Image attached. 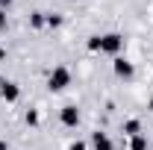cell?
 Returning <instances> with one entry per match:
<instances>
[{"mask_svg":"<svg viewBox=\"0 0 153 150\" xmlns=\"http://www.w3.org/2000/svg\"><path fill=\"white\" fill-rule=\"evenodd\" d=\"M68 150H88V144H85V141H74Z\"/></svg>","mask_w":153,"mask_h":150,"instance_id":"obj_12","label":"cell"},{"mask_svg":"<svg viewBox=\"0 0 153 150\" xmlns=\"http://www.w3.org/2000/svg\"><path fill=\"white\" fill-rule=\"evenodd\" d=\"M24 121H27V127H38V124H41V118H38V112H36V109H27Z\"/></svg>","mask_w":153,"mask_h":150,"instance_id":"obj_11","label":"cell"},{"mask_svg":"<svg viewBox=\"0 0 153 150\" xmlns=\"http://www.w3.org/2000/svg\"><path fill=\"white\" fill-rule=\"evenodd\" d=\"M91 147H94V150H115V141L109 138V132L94 130V132H91Z\"/></svg>","mask_w":153,"mask_h":150,"instance_id":"obj_6","label":"cell"},{"mask_svg":"<svg viewBox=\"0 0 153 150\" xmlns=\"http://www.w3.org/2000/svg\"><path fill=\"white\" fill-rule=\"evenodd\" d=\"M62 15H59V12H50V15H44V24H47V27H50V30H59V27H62Z\"/></svg>","mask_w":153,"mask_h":150,"instance_id":"obj_8","label":"cell"},{"mask_svg":"<svg viewBox=\"0 0 153 150\" xmlns=\"http://www.w3.org/2000/svg\"><path fill=\"white\" fill-rule=\"evenodd\" d=\"M30 27H33V30L47 27V24H44V12H30Z\"/></svg>","mask_w":153,"mask_h":150,"instance_id":"obj_9","label":"cell"},{"mask_svg":"<svg viewBox=\"0 0 153 150\" xmlns=\"http://www.w3.org/2000/svg\"><path fill=\"white\" fill-rule=\"evenodd\" d=\"M59 121H62V127L74 130L76 124H79V109H76V103H65V106L59 109Z\"/></svg>","mask_w":153,"mask_h":150,"instance_id":"obj_4","label":"cell"},{"mask_svg":"<svg viewBox=\"0 0 153 150\" xmlns=\"http://www.w3.org/2000/svg\"><path fill=\"white\" fill-rule=\"evenodd\" d=\"M121 130H124V135H130V138H133V135H141V121H138V118H127Z\"/></svg>","mask_w":153,"mask_h":150,"instance_id":"obj_7","label":"cell"},{"mask_svg":"<svg viewBox=\"0 0 153 150\" xmlns=\"http://www.w3.org/2000/svg\"><path fill=\"white\" fill-rule=\"evenodd\" d=\"M91 53H106V56H121L124 50V36L121 33H106V36H91L88 38Z\"/></svg>","mask_w":153,"mask_h":150,"instance_id":"obj_1","label":"cell"},{"mask_svg":"<svg viewBox=\"0 0 153 150\" xmlns=\"http://www.w3.org/2000/svg\"><path fill=\"white\" fill-rule=\"evenodd\" d=\"M112 71H115V76H118V79L130 82V79L135 76V65L130 62V59H124V56H115V62H112Z\"/></svg>","mask_w":153,"mask_h":150,"instance_id":"obj_3","label":"cell"},{"mask_svg":"<svg viewBox=\"0 0 153 150\" xmlns=\"http://www.w3.org/2000/svg\"><path fill=\"white\" fill-rule=\"evenodd\" d=\"M3 59H6V47H0V62H3Z\"/></svg>","mask_w":153,"mask_h":150,"instance_id":"obj_15","label":"cell"},{"mask_svg":"<svg viewBox=\"0 0 153 150\" xmlns=\"http://www.w3.org/2000/svg\"><path fill=\"white\" fill-rule=\"evenodd\" d=\"M130 150H147V138L144 135H133L130 138Z\"/></svg>","mask_w":153,"mask_h":150,"instance_id":"obj_10","label":"cell"},{"mask_svg":"<svg viewBox=\"0 0 153 150\" xmlns=\"http://www.w3.org/2000/svg\"><path fill=\"white\" fill-rule=\"evenodd\" d=\"M0 97H3L6 103H18L21 85H18V82H12V79H0Z\"/></svg>","mask_w":153,"mask_h":150,"instance_id":"obj_5","label":"cell"},{"mask_svg":"<svg viewBox=\"0 0 153 150\" xmlns=\"http://www.w3.org/2000/svg\"><path fill=\"white\" fill-rule=\"evenodd\" d=\"M0 150H9V141H3V138H0Z\"/></svg>","mask_w":153,"mask_h":150,"instance_id":"obj_14","label":"cell"},{"mask_svg":"<svg viewBox=\"0 0 153 150\" xmlns=\"http://www.w3.org/2000/svg\"><path fill=\"white\" fill-rule=\"evenodd\" d=\"M6 27H9V21H6V12H0V33H3Z\"/></svg>","mask_w":153,"mask_h":150,"instance_id":"obj_13","label":"cell"},{"mask_svg":"<svg viewBox=\"0 0 153 150\" xmlns=\"http://www.w3.org/2000/svg\"><path fill=\"white\" fill-rule=\"evenodd\" d=\"M71 85V71L65 68V65H56L53 71H50V76H47V88L50 91H65Z\"/></svg>","mask_w":153,"mask_h":150,"instance_id":"obj_2","label":"cell"},{"mask_svg":"<svg viewBox=\"0 0 153 150\" xmlns=\"http://www.w3.org/2000/svg\"><path fill=\"white\" fill-rule=\"evenodd\" d=\"M147 109H150V112H153V97H150V100H147Z\"/></svg>","mask_w":153,"mask_h":150,"instance_id":"obj_16","label":"cell"}]
</instances>
